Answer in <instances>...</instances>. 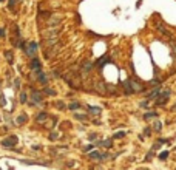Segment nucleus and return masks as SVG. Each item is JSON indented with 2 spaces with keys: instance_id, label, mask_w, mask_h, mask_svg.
<instances>
[{
  "instance_id": "nucleus-1",
  "label": "nucleus",
  "mask_w": 176,
  "mask_h": 170,
  "mask_svg": "<svg viewBox=\"0 0 176 170\" xmlns=\"http://www.w3.org/2000/svg\"><path fill=\"white\" fill-rule=\"evenodd\" d=\"M16 142H17V138H16V136H11V138L2 141V145H3V147H12Z\"/></svg>"
},
{
  "instance_id": "nucleus-2",
  "label": "nucleus",
  "mask_w": 176,
  "mask_h": 170,
  "mask_svg": "<svg viewBox=\"0 0 176 170\" xmlns=\"http://www.w3.org/2000/svg\"><path fill=\"white\" fill-rule=\"evenodd\" d=\"M130 85H131L133 91H142V90H144V85L139 84V82H130Z\"/></svg>"
},
{
  "instance_id": "nucleus-3",
  "label": "nucleus",
  "mask_w": 176,
  "mask_h": 170,
  "mask_svg": "<svg viewBox=\"0 0 176 170\" xmlns=\"http://www.w3.org/2000/svg\"><path fill=\"white\" fill-rule=\"evenodd\" d=\"M31 67L34 68V70H37V73H40V62H39V59H32Z\"/></svg>"
},
{
  "instance_id": "nucleus-4",
  "label": "nucleus",
  "mask_w": 176,
  "mask_h": 170,
  "mask_svg": "<svg viewBox=\"0 0 176 170\" xmlns=\"http://www.w3.org/2000/svg\"><path fill=\"white\" fill-rule=\"evenodd\" d=\"M36 50H37V43H34V42H32V43H29V48L26 50V53H28V54H32Z\"/></svg>"
},
{
  "instance_id": "nucleus-5",
  "label": "nucleus",
  "mask_w": 176,
  "mask_h": 170,
  "mask_svg": "<svg viewBox=\"0 0 176 170\" xmlns=\"http://www.w3.org/2000/svg\"><path fill=\"white\" fill-rule=\"evenodd\" d=\"M88 110H90V113H93V114H99L100 113L99 107H88Z\"/></svg>"
},
{
  "instance_id": "nucleus-6",
  "label": "nucleus",
  "mask_w": 176,
  "mask_h": 170,
  "mask_svg": "<svg viewBox=\"0 0 176 170\" xmlns=\"http://www.w3.org/2000/svg\"><path fill=\"white\" fill-rule=\"evenodd\" d=\"M124 87H125L127 94H131V93H133V90H131V85H130V82H125V84H124Z\"/></svg>"
},
{
  "instance_id": "nucleus-7",
  "label": "nucleus",
  "mask_w": 176,
  "mask_h": 170,
  "mask_svg": "<svg viewBox=\"0 0 176 170\" xmlns=\"http://www.w3.org/2000/svg\"><path fill=\"white\" fill-rule=\"evenodd\" d=\"M96 90L97 91H100V93H105V87H104V84H96Z\"/></svg>"
},
{
  "instance_id": "nucleus-8",
  "label": "nucleus",
  "mask_w": 176,
  "mask_h": 170,
  "mask_svg": "<svg viewBox=\"0 0 176 170\" xmlns=\"http://www.w3.org/2000/svg\"><path fill=\"white\" fill-rule=\"evenodd\" d=\"M158 94H159V88H156L155 91H151V93L148 94V97H150V99H155V97L158 96Z\"/></svg>"
},
{
  "instance_id": "nucleus-9",
  "label": "nucleus",
  "mask_w": 176,
  "mask_h": 170,
  "mask_svg": "<svg viewBox=\"0 0 176 170\" xmlns=\"http://www.w3.org/2000/svg\"><path fill=\"white\" fill-rule=\"evenodd\" d=\"M45 119H47V113H40V114L37 116V121H39V122H43Z\"/></svg>"
},
{
  "instance_id": "nucleus-10",
  "label": "nucleus",
  "mask_w": 176,
  "mask_h": 170,
  "mask_svg": "<svg viewBox=\"0 0 176 170\" xmlns=\"http://www.w3.org/2000/svg\"><path fill=\"white\" fill-rule=\"evenodd\" d=\"M32 97H34V101H39V102L42 101V96H40V93H37V91H34V93H32Z\"/></svg>"
},
{
  "instance_id": "nucleus-11",
  "label": "nucleus",
  "mask_w": 176,
  "mask_h": 170,
  "mask_svg": "<svg viewBox=\"0 0 176 170\" xmlns=\"http://www.w3.org/2000/svg\"><path fill=\"white\" fill-rule=\"evenodd\" d=\"M124 136H125V132H117L116 135H114V138L119 139V138H124Z\"/></svg>"
},
{
  "instance_id": "nucleus-12",
  "label": "nucleus",
  "mask_w": 176,
  "mask_h": 170,
  "mask_svg": "<svg viewBox=\"0 0 176 170\" xmlns=\"http://www.w3.org/2000/svg\"><path fill=\"white\" fill-rule=\"evenodd\" d=\"M104 147H111V139H107V141H104V142H100Z\"/></svg>"
},
{
  "instance_id": "nucleus-13",
  "label": "nucleus",
  "mask_w": 176,
  "mask_h": 170,
  "mask_svg": "<svg viewBox=\"0 0 176 170\" xmlns=\"http://www.w3.org/2000/svg\"><path fill=\"white\" fill-rule=\"evenodd\" d=\"M39 79H40V82H42V84H45V82H47V79H45V76H43V74H42V71H40V73H39Z\"/></svg>"
},
{
  "instance_id": "nucleus-14",
  "label": "nucleus",
  "mask_w": 176,
  "mask_h": 170,
  "mask_svg": "<svg viewBox=\"0 0 176 170\" xmlns=\"http://www.w3.org/2000/svg\"><path fill=\"white\" fill-rule=\"evenodd\" d=\"M5 54H6V57H8V60L11 62V60H12V53H11V51H6Z\"/></svg>"
},
{
  "instance_id": "nucleus-15",
  "label": "nucleus",
  "mask_w": 176,
  "mask_h": 170,
  "mask_svg": "<svg viewBox=\"0 0 176 170\" xmlns=\"http://www.w3.org/2000/svg\"><path fill=\"white\" fill-rule=\"evenodd\" d=\"M167 156H168V152H162L161 155H159V158H161V159H165Z\"/></svg>"
},
{
  "instance_id": "nucleus-16",
  "label": "nucleus",
  "mask_w": 176,
  "mask_h": 170,
  "mask_svg": "<svg viewBox=\"0 0 176 170\" xmlns=\"http://www.w3.org/2000/svg\"><path fill=\"white\" fill-rule=\"evenodd\" d=\"M91 158H93V159H97V158H99V153H97V152H93V153H91Z\"/></svg>"
},
{
  "instance_id": "nucleus-17",
  "label": "nucleus",
  "mask_w": 176,
  "mask_h": 170,
  "mask_svg": "<svg viewBox=\"0 0 176 170\" xmlns=\"http://www.w3.org/2000/svg\"><path fill=\"white\" fill-rule=\"evenodd\" d=\"M148 117H156V113H147L145 114V119H148Z\"/></svg>"
},
{
  "instance_id": "nucleus-18",
  "label": "nucleus",
  "mask_w": 176,
  "mask_h": 170,
  "mask_svg": "<svg viewBox=\"0 0 176 170\" xmlns=\"http://www.w3.org/2000/svg\"><path fill=\"white\" fill-rule=\"evenodd\" d=\"M70 108H71V110H76V108H79V104H76V102H74V104H71V105H70Z\"/></svg>"
},
{
  "instance_id": "nucleus-19",
  "label": "nucleus",
  "mask_w": 176,
  "mask_h": 170,
  "mask_svg": "<svg viewBox=\"0 0 176 170\" xmlns=\"http://www.w3.org/2000/svg\"><path fill=\"white\" fill-rule=\"evenodd\" d=\"M87 68H88V70L91 68V64H90V62H85V64H83V70H87Z\"/></svg>"
},
{
  "instance_id": "nucleus-20",
  "label": "nucleus",
  "mask_w": 176,
  "mask_h": 170,
  "mask_svg": "<svg viewBox=\"0 0 176 170\" xmlns=\"http://www.w3.org/2000/svg\"><path fill=\"white\" fill-rule=\"evenodd\" d=\"M76 117H77V119H80V121H85V119H87L83 114H76Z\"/></svg>"
},
{
  "instance_id": "nucleus-21",
  "label": "nucleus",
  "mask_w": 176,
  "mask_h": 170,
  "mask_svg": "<svg viewBox=\"0 0 176 170\" xmlns=\"http://www.w3.org/2000/svg\"><path fill=\"white\" fill-rule=\"evenodd\" d=\"M155 128L156 130H161V122H159V121H158V122H155Z\"/></svg>"
},
{
  "instance_id": "nucleus-22",
  "label": "nucleus",
  "mask_w": 176,
  "mask_h": 170,
  "mask_svg": "<svg viewBox=\"0 0 176 170\" xmlns=\"http://www.w3.org/2000/svg\"><path fill=\"white\" fill-rule=\"evenodd\" d=\"M25 101H26V94H22V97H20V102H25Z\"/></svg>"
},
{
  "instance_id": "nucleus-23",
  "label": "nucleus",
  "mask_w": 176,
  "mask_h": 170,
  "mask_svg": "<svg viewBox=\"0 0 176 170\" xmlns=\"http://www.w3.org/2000/svg\"><path fill=\"white\" fill-rule=\"evenodd\" d=\"M23 121H25V116H23V114H22V116L19 117V124H22V122H23Z\"/></svg>"
},
{
  "instance_id": "nucleus-24",
  "label": "nucleus",
  "mask_w": 176,
  "mask_h": 170,
  "mask_svg": "<svg viewBox=\"0 0 176 170\" xmlns=\"http://www.w3.org/2000/svg\"><path fill=\"white\" fill-rule=\"evenodd\" d=\"M16 3V0H9V8H12V5Z\"/></svg>"
},
{
  "instance_id": "nucleus-25",
  "label": "nucleus",
  "mask_w": 176,
  "mask_h": 170,
  "mask_svg": "<svg viewBox=\"0 0 176 170\" xmlns=\"http://www.w3.org/2000/svg\"><path fill=\"white\" fill-rule=\"evenodd\" d=\"M47 93H48V94H54V91L50 90V88H47Z\"/></svg>"
},
{
  "instance_id": "nucleus-26",
  "label": "nucleus",
  "mask_w": 176,
  "mask_h": 170,
  "mask_svg": "<svg viewBox=\"0 0 176 170\" xmlns=\"http://www.w3.org/2000/svg\"><path fill=\"white\" fill-rule=\"evenodd\" d=\"M0 37H3V29H0Z\"/></svg>"
},
{
  "instance_id": "nucleus-27",
  "label": "nucleus",
  "mask_w": 176,
  "mask_h": 170,
  "mask_svg": "<svg viewBox=\"0 0 176 170\" xmlns=\"http://www.w3.org/2000/svg\"><path fill=\"white\" fill-rule=\"evenodd\" d=\"M0 2H5V0H0Z\"/></svg>"
}]
</instances>
